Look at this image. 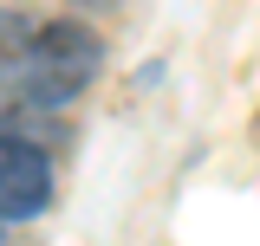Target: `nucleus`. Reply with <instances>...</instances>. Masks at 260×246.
<instances>
[{"label":"nucleus","mask_w":260,"mask_h":246,"mask_svg":"<svg viewBox=\"0 0 260 246\" xmlns=\"http://www.w3.org/2000/svg\"><path fill=\"white\" fill-rule=\"evenodd\" d=\"M104 65V46H98L91 26L78 20H52V26H32L26 59H20V85L13 97H26L32 110H52V104H72Z\"/></svg>","instance_id":"f257e3e1"},{"label":"nucleus","mask_w":260,"mask_h":246,"mask_svg":"<svg viewBox=\"0 0 260 246\" xmlns=\"http://www.w3.org/2000/svg\"><path fill=\"white\" fill-rule=\"evenodd\" d=\"M52 201V162L26 136H0V220H32Z\"/></svg>","instance_id":"f03ea898"},{"label":"nucleus","mask_w":260,"mask_h":246,"mask_svg":"<svg viewBox=\"0 0 260 246\" xmlns=\"http://www.w3.org/2000/svg\"><path fill=\"white\" fill-rule=\"evenodd\" d=\"M26 39H32V26H26V20H7V13H0V91H13V85H20Z\"/></svg>","instance_id":"7ed1b4c3"}]
</instances>
